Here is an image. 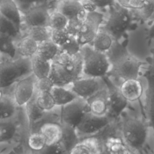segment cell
<instances>
[{"mask_svg": "<svg viewBox=\"0 0 154 154\" xmlns=\"http://www.w3.org/2000/svg\"><path fill=\"white\" fill-rule=\"evenodd\" d=\"M70 35L66 28L60 29H52L51 40L59 48L64 45L69 40Z\"/></svg>", "mask_w": 154, "mask_h": 154, "instance_id": "obj_36", "label": "cell"}, {"mask_svg": "<svg viewBox=\"0 0 154 154\" xmlns=\"http://www.w3.org/2000/svg\"><path fill=\"white\" fill-rule=\"evenodd\" d=\"M145 76L147 82L146 90V112L149 125L154 133V76L147 72Z\"/></svg>", "mask_w": 154, "mask_h": 154, "instance_id": "obj_20", "label": "cell"}, {"mask_svg": "<svg viewBox=\"0 0 154 154\" xmlns=\"http://www.w3.org/2000/svg\"><path fill=\"white\" fill-rule=\"evenodd\" d=\"M34 154H69L62 143H58L46 145L42 150L37 152H33Z\"/></svg>", "mask_w": 154, "mask_h": 154, "instance_id": "obj_38", "label": "cell"}, {"mask_svg": "<svg viewBox=\"0 0 154 154\" xmlns=\"http://www.w3.org/2000/svg\"><path fill=\"white\" fill-rule=\"evenodd\" d=\"M22 111L23 108H19L16 104L11 93H4L0 99V122L16 119Z\"/></svg>", "mask_w": 154, "mask_h": 154, "instance_id": "obj_18", "label": "cell"}, {"mask_svg": "<svg viewBox=\"0 0 154 154\" xmlns=\"http://www.w3.org/2000/svg\"><path fill=\"white\" fill-rule=\"evenodd\" d=\"M131 10L136 21H148L154 17V0H147L141 8Z\"/></svg>", "mask_w": 154, "mask_h": 154, "instance_id": "obj_30", "label": "cell"}, {"mask_svg": "<svg viewBox=\"0 0 154 154\" xmlns=\"http://www.w3.org/2000/svg\"><path fill=\"white\" fill-rule=\"evenodd\" d=\"M51 93L56 105L60 107L72 102L78 97L69 88L65 87L54 85Z\"/></svg>", "mask_w": 154, "mask_h": 154, "instance_id": "obj_24", "label": "cell"}, {"mask_svg": "<svg viewBox=\"0 0 154 154\" xmlns=\"http://www.w3.org/2000/svg\"><path fill=\"white\" fill-rule=\"evenodd\" d=\"M38 43L29 36H26L16 44L17 58L23 57L31 58L36 54Z\"/></svg>", "mask_w": 154, "mask_h": 154, "instance_id": "obj_25", "label": "cell"}, {"mask_svg": "<svg viewBox=\"0 0 154 154\" xmlns=\"http://www.w3.org/2000/svg\"><path fill=\"white\" fill-rule=\"evenodd\" d=\"M54 86V84L49 77L37 79L35 84V92H51Z\"/></svg>", "mask_w": 154, "mask_h": 154, "instance_id": "obj_39", "label": "cell"}, {"mask_svg": "<svg viewBox=\"0 0 154 154\" xmlns=\"http://www.w3.org/2000/svg\"><path fill=\"white\" fill-rule=\"evenodd\" d=\"M53 61L61 66L76 79L82 76L83 61L81 52L72 55L60 51Z\"/></svg>", "mask_w": 154, "mask_h": 154, "instance_id": "obj_13", "label": "cell"}, {"mask_svg": "<svg viewBox=\"0 0 154 154\" xmlns=\"http://www.w3.org/2000/svg\"><path fill=\"white\" fill-rule=\"evenodd\" d=\"M4 94V91L2 90V89H1V88H0V99L3 97Z\"/></svg>", "mask_w": 154, "mask_h": 154, "instance_id": "obj_47", "label": "cell"}, {"mask_svg": "<svg viewBox=\"0 0 154 154\" xmlns=\"http://www.w3.org/2000/svg\"><path fill=\"white\" fill-rule=\"evenodd\" d=\"M146 72L154 76V48L152 51L151 56L149 57V64Z\"/></svg>", "mask_w": 154, "mask_h": 154, "instance_id": "obj_45", "label": "cell"}, {"mask_svg": "<svg viewBox=\"0 0 154 154\" xmlns=\"http://www.w3.org/2000/svg\"><path fill=\"white\" fill-rule=\"evenodd\" d=\"M21 13L23 14L30 8L39 5L43 0H14Z\"/></svg>", "mask_w": 154, "mask_h": 154, "instance_id": "obj_40", "label": "cell"}, {"mask_svg": "<svg viewBox=\"0 0 154 154\" xmlns=\"http://www.w3.org/2000/svg\"><path fill=\"white\" fill-rule=\"evenodd\" d=\"M109 8L108 20L102 28L109 34L114 41L127 45L128 31L133 26L135 20L130 8L122 5L116 1Z\"/></svg>", "mask_w": 154, "mask_h": 154, "instance_id": "obj_2", "label": "cell"}, {"mask_svg": "<svg viewBox=\"0 0 154 154\" xmlns=\"http://www.w3.org/2000/svg\"><path fill=\"white\" fill-rule=\"evenodd\" d=\"M38 131L45 138L47 145H51L61 140L63 127L60 123L49 122L43 125Z\"/></svg>", "mask_w": 154, "mask_h": 154, "instance_id": "obj_22", "label": "cell"}, {"mask_svg": "<svg viewBox=\"0 0 154 154\" xmlns=\"http://www.w3.org/2000/svg\"><path fill=\"white\" fill-rule=\"evenodd\" d=\"M51 29L49 26H35L29 28L27 35L38 43L51 39Z\"/></svg>", "mask_w": 154, "mask_h": 154, "instance_id": "obj_34", "label": "cell"}, {"mask_svg": "<svg viewBox=\"0 0 154 154\" xmlns=\"http://www.w3.org/2000/svg\"><path fill=\"white\" fill-rule=\"evenodd\" d=\"M0 154H4V153H1V152H0Z\"/></svg>", "mask_w": 154, "mask_h": 154, "instance_id": "obj_50", "label": "cell"}, {"mask_svg": "<svg viewBox=\"0 0 154 154\" xmlns=\"http://www.w3.org/2000/svg\"><path fill=\"white\" fill-rule=\"evenodd\" d=\"M88 111L97 116H107L108 111V90L103 88L87 100Z\"/></svg>", "mask_w": 154, "mask_h": 154, "instance_id": "obj_16", "label": "cell"}, {"mask_svg": "<svg viewBox=\"0 0 154 154\" xmlns=\"http://www.w3.org/2000/svg\"><path fill=\"white\" fill-rule=\"evenodd\" d=\"M147 0H128V8L130 9H139L143 7Z\"/></svg>", "mask_w": 154, "mask_h": 154, "instance_id": "obj_43", "label": "cell"}, {"mask_svg": "<svg viewBox=\"0 0 154 154\" xmlns=\"http://www.w3.org/2000/svg\"><path fill=\"white\" fill-rule=\"evenodd\" d=\"M63 134L60 141L69 153L71 149L81 140L78 137L75 129L68 126L62 125Z\"/></svg>", "mask_w": 154, "mask_h": 154, "instance_id": "obj_31", "label": "cell"}, {"mask_svg": "<svg viewBox=\"0 0 154 154\" xmlns=\"http://www.w3.org/2000/svg\"><path fill=\"white\" fill-rule=\"evenodd\" d=\"M112 120L107 116H97L88 111L75 128L80 140L95 135L105 128Z\"/></svg>", "mask_w": 154, "mask_h": 154, "instance_id": "obj_9", "label": "cell"}, {"mask_svg": "<svg viewBox=\"0 0 154 154\" xmlns=\"http://www.w3.org/2000/svg\"><path fill=\"white\" fill-rule=\"evenodd\" d=\"M69 154H108L101 138L97 135L81 139Z\"/></svg>", "mask_w": 154, "mask_h": 154, "instance_id": "obj_14", "label": "cell"}, {"mask_svg": "<svg viewBox=\"0 0 154 154\" xmlns=\"http://www.w3.org/2000/svg\"><path fill=\"white\" fill-rule=\"evenodd\" d=\"M80 52L83 61L82 76L104 78L108 76L111 64L106 53L94 49L90 45L82 46Z\"/></svg>", "mask_w": 154, "mask_h": 154, "instance_id": "obj_5", "label": "cell"}, {"mask_svg": "<svg viewBox=\"0 0 154 154\" xmlns=\"http://www.w3.org/2000/svg\"><path fill=\"white\" fill-rule=\"evenodd\" d=\"M119 88L122 95L128 102L138 100L143 93V86L138 78L122 81Z\"/></svg>", "mask_w": 154, "mask_h": 154, "instance_id": "obj_19", "label": "cell"}, {"mask_svg": "<svg viewBox=\"0 0 154 154\" xmlns=\"http://www.w3.org/2000/svg\"><path fill=\"white\" fill-rule=\"evenodd\" d=\"M81 46L76 37L70 35L67 42L60 48L61 51L65 52L70 55H76L80 52Z\"/></svg>", "mask_w": 154, "mask_h": 154, "instance_id": "obj_37", "label": "cell"}, {"mask_svg": "<svg viewBox=\"0 0 154 154\" xmlns=\"http://www.w3.org/2000/svg\"><path fill=\"white\" fill-rule=\"evenodd\" d=\"M0 16L11 23L20 32L22 15L14 0H0Z\"/></svg>", "mask_w": 154, "mask_h": 154, "instance_id": "obj_17", "label": "cell"}, {"mask_svg": "<svg viewBox=\"0 0 154 154\" xmlns=\"http://www.w3.org/2000/svg\"><path fill=\"white\" fill-rule=\"evenodd\" d=\"M88 111L87 101L78 97L61 107V124L75 129Z\"/></svg>", "mask_w": 154, "mask_h": 154, "instance_id": "obj_7", "label": "cell"}, {"mask_svg": "<svg viewBox=\"0 0 154 154\" xmlns=\"http://www.w3.org/2000/svg\"><path fill=\"white\" fill-rule=\"evenodd\" d=\"M82 8L88 13L96 11L97 7L91 0H82L80 2Z\"/></svg>", "mask_w": 154, "mask_h": 154, "instance_id": "obj_42", "label": "cell"}, {"mask_svg": "<svg viewBox=\"0 0 154 154\" xmlns=\"http://www.w3.org/2000/svg\"><path fill=\"white\" fill-rule=\"evenodd\" d=\"M97 6V8L109 7L112 5L116 0H91Z\"/></svg>", "mask_w": 154, "mask_h": 154, "instance_id": "obj_44", "label": "cell"}, {"mask_svg": "<svg viewBox=\"0 0 154 154\" xmlns=\"http://www.w3.org/2000/svg\"><path fill=\"white\" fill-rule=\"evenodd\" d=\"M82 8L80 2L73 0H58L56 4V10L68 19L76 18Z\"/></svg>", "mask_w": 154, "mask_h": 154, "instance_id": "obj_27", "label": "cell"}, {"mask_svg": "<svg viewBox=\"0 0 154 154\" xmlns=\"http://www.w3.org/2000/svg\"><path fill=\"white\" fill-rule=\"evenodd\" d=\"M50 13L46 5H38L22 14V20L29 28L49 26Z\"/></svg>", "mask_w": 154, "mask_h": 154, "instance_id": "obj_15", "label": "cell"}, {"mask_svg": "<svg viewBox=\"0 0 154 154\" xmlns=\"http://www.w3.org/2000/svg\"><path fill=\"white\" fill-rule=\"evenodd\" d=\"M36 80V77L32 73L13 86L11 95L16 104L19 108H24L34 96Z\"/></svg>", "mask_w": 154, "mask_h": 154, "instance_id": "obj_11", "label": "cell"}, {"mask_svg": "<svg viewBox=\"0 0 154 154\" xmlns=\"http://www.w3.org/2000/svg\"><path fill=\"white\" fill-rule=\"evenodd\" d=\"M106 54L111 64L108 76L117 77L122 81L139 78L144 63L129 52L126 45L114 41Z\"/></svg>", "mask_w": 154, "mask_h": 154, "instance_id": "obj_1", "label": "cell"}, {"mask_svg": "<svg viewBox=\"0 0 154 154\" xmlns=\"http://www.w3.org/2000/svg\"><path fill=\"white\" fill-rule=\"evenodd\" d=\"M82 24V23L78 20L76 18L69 19L66 29L70 35L77 37L81 28Z\"/></svg>", "mask_w": 154, "mask_h": 154, "instance_id": "obj_41", "label": "cell"}, {"mask_svg": "<svg viewBox=\"0 0 154 154\" xmlns=\"http://www.w3.org/2000/svg\"><path fill=\"white\" fill-rule=\"evenodd\" d=\"M108 90V111L107 116L112 120H118L126 108L128 102L122 95L119 87L116 85L106 76L103 78Z\"/></svg>", "mask_w": 154, "mask_h": 154, "instance_id": "obj_10", "label": "cell"}, {"mask_svg": "<svg viewBox=\"0 0 154 154\" xmlns=\"http://www.w3.org/2000/svg\"><path fill=\"white\" fill-rule=\"evenodd\" d=\"M15 38L11 35L0 32V54L2 61L3 57L6 58L5 60L17 58L16 45L14 41Z\"/></svg>", "mask_w": 154, "mask_h": 154, "instance_id": "obj_23", "label": "cell"}, {"mask_svg": "<svg viewBox=\"0 0 154 154\" xmlns=\"http://www.w3.org/2000/svg\"><path fill=\"white\" fill-rule=\"evenodd\" d=\"M146 39L148 41H152V40H154V20L152 21V24L147 30Z\"/></svg>", "mask_w": 154, "mask_h": 154, "instance_id": "obj_46", "label": "cell"}, {"mask_svg": "<svg viewBox=\"0 0 154 154\" xmlns=\"http://www.w3.org/2000/svg\"><path fill=\"white\" fill-rule=\"evenodd\" d=\"M1 61H2V57H1V55L0 54V62H1Z\"/></svg>", "mask_w": 154, "mask_h": 154, "instance_id": "obj_49", "label": "cell"}, {"mask_svg": "<svg viewBox=\"0 0 154 154\" xmlns=\"http://www.w3.org/2000/svg\"><path fill=\"white\" fill-rule=\"evenodd\" d=\"M106 87L103 78L82 76L75 80L69 88L78 97L87 100Z\"/></svg>", "mask_w": 154, "mask_h": 154, "instance_id": "obj_8", "label": "cell"}, {"mask_svg": "<svg viewBox=\"0 0 154 154\" xmlns=\"http://www.w3.org/2000/svg\"><path fill=\"white\" fill-rule=\"evenodd\" d=\"M114 40L111 35L105 31L100 28L96 36L90 45L94 49L106 53L111 47Z\"/></svg>", "mask_w": 154, "mask_h": 154, "instance_id": "obj_29", "label": "cell"}, {"mask_svg": "<svg viewBox=\"0 0 154 154\" xmlns=\"http://www.w3.org/2000/svg\"><path fill=\"white\" fill-rule=\"evenodd\" d=\"M49 78L52 81L54 85L67 88L76 80L72 75L67 72L61 66L54 61L52 62V67Z\"/></svg>", "mask_w": 154, "mask_h": 154, "instance_id": "obj_21", "label": "cell"}, {"mask_svg": "<svg viewBox=\"0 0 154 154\" xmlns=\"http://www.w3.org/2000/svg\"><path fill=\"white\" fill-rule=\"evenodd\" d=\"M32 73L31 58L17 57L0 62V88L11 93L13 86Z\"/></svg>", "mask_w": 154, "mask_h": 154, "instance_id": "obj_4", "label": "cell"}, {"mask_svg": "<svg viewBox=\"0 0 154 154\" xmlns=\"http://www.w3.org/2000/svg\"><path fill=\"white\" fill-rule=\"evenodd\" d=\"M46 145L45 138L39 131L29 133L26 140V147L32 152L42 150Z\"/></svg>", "mask_w": 154, "mask_h": 154, "instance_id": "obj_32", "label": "cell"}, {"mask_svg": "<svg viewBox=\"0 0 154 154\" xmlns=\"http://www.w3.org/2000/svg\"><path fill=\"white\" fill-rule=\"evenodd\" d=\"M52 62L45 60L36 54L31 58L32 73L37 79L49 77L51 72Z\"/></svg>", "mask_w": 154, "mask_h": 154, "instance_id": "obj_26", "label": "cell"}, {"mask_svg": "<svg viewBox=\"0 0 154 154\" xmlns=\"http://www.w3.org/2000/svg\"><path fill=\"white\" fill-rule=\"evenodd\" d=\"M119 129L122 137L128 146L140 154L147 138V125L141 118L127 115L118 120Z\"/></svg>", "mask_w": 154, "mask_h": 154, "instance_id": "obj_3", "label": "cell"}, {"mask_svg": "<svg viewBox=\"0 0 154 154\" xmlns=\"http://www.w3.org/2000/svg\"><path fill=\"white\" fill-rule=\"evenodd\" d=\"M35 100L38 106L44 111L49 112L57 107L51 92H35Z\"/></svg>", "mask_w": 154, "mask_h": 154, "instance_id": "obj_33", "label": "cell"}, {"mask_svg": "<svg viewBox=\"0 0 154 154\" xmlns=\"http://www.w3.org/2000/svg\"><path fill=\"white\" fill-rule=\"evenodd\" d=\"M73 1H76V2H80L82 0H73Z\"/></svg>", "mask_w": 154, "mask_h": 154, "instance_id": "obj_48", "label": "cell"}, {"mask_svg": "<svg viewBox=\"0 0 154 154\" xmlns=\"http://www.w3.org/2000/svg\"><path fill=\"white\" fill-rule=\"evenodd\" d=\"M97 135L102 140L108 154H138L128 146L122 137L118 120L112 121Z\"/></svg>", "mask_w": 154, "mask_h": 154, "instance_id": "obj_6", "label": "cell"}, {"mask_svg": "<svg viewBox=\"0 0 154 154\" xmlns=\"http://www.w3.org/2000/svg\"><path fill=\"white\" fill-rule=\"evenodd\" d=\"M103 15L97 11L88 13L86 20L82 23L77 39L81 46L90 45L97 34L103 22Z\"/></svg>", "mask_w": 154, "mask_h": 154, "instance_id": "obj_12", "label": "cell"}, {"mask_svg": "<svg viewBox=\"0 0 154 154\" xmlns=\"http://www.w3.org/2000/svg\"><path fill=\"white\" fill-rule=\"evenodd\" d=\"M60 51V48L50 39L38 43L36 55L45 60L53 61Z\"/></svg>", "mask_w": 154, "mask_h": 154, "instance_id": "obj_28", "label": "cell"}, {"mask_svg": "<svg viewBox=\"0 0 154 154\" xmlns=\"http://www.w3.org/2000/svg\"><path fill=\"white\" fill-rule=\"evenodd\" d=\"M69 19L63 14L58 11H55L49 16V27L51 29H60L66 28Z\"/></svg>", "mask_w": 154, "mask_h": 154, "instance_id": "obj_35", "label": "cell"}]
</instances>
